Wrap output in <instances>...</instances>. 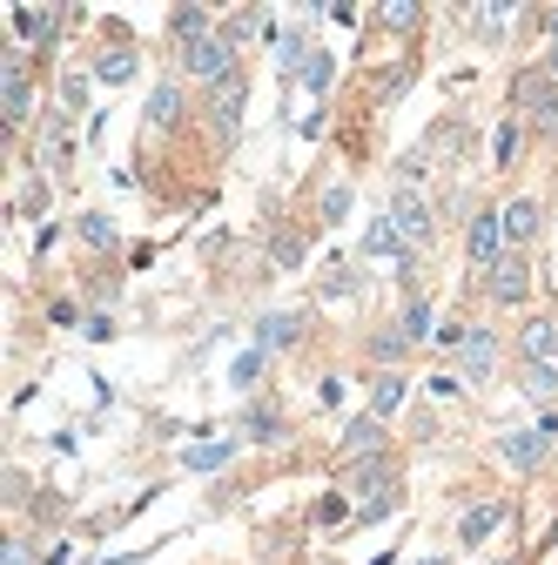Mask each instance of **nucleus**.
<instances>
[{
  "mask_svg": "<svg viewBox=\"0 0 558 565\" xmlns=\"http://www.w3.org/2000/svg\"><path fill=\"white\" fill-rule=\"evenodd\" d=\"M303 330H310V317H297V310H262L256 317V350H290V343H303Z\"/></svg>",
  "mask_w": 558,
  "mask_h": 565,
  "instance_id": "11",
  "label": "nucleus"
},
{
  "mask_svg": "<svg viewBox=\"0 0 558 565\" xmlns=\"http://www.w3.org/2000/svg\"><path fill=\"white\" fill-rule=\"evenodd\" d=\"M410 565H444V558H410Z\"/></svg>",
  "mask_w": 558,
  "mask_h": 565,
  "instance_id": "46",
  "label": "nucleus"
},
{
  "mask_svg": "<svg viewBox=\"0 0 558 565\" xmlns=\"http://www.w3.org/2000/svg\"><path fill=\"white\" fill-rule=\"evenodd\" d=\"M464 256H471V269L484 276L498 256H512V243H505V209H492L484 202L477 216H471V230H464Z\"/></svg>",
  "mask_w": 558,
  "mask_h": 565,
  "instance_id": "3",
  "label": "nucleus"
},
{
  "mask_svg": "<svg viewBox=\"0 0 558 565\" xmlns=\"http://www.w3.org/2000/svg\"><path fill=\"white\" fill-rule=\"evenodd\" d=\"M88 82L95 75H61V115H82L88 108Z\"/></svg>",
  "mask_w": 558,
  "mask_h": 565,
  "instance_id": "39",
  "label": "nucleus"
},
{
  "mask_svg": "<svg viewBox=\"0 0 558 565\" xmlns=\"http://www.w3.org/2000/svg\"><path fill=\"white\" fill-rule=\"evenodd\" d=\"M404 391H410V384H404L397 371H384V377L371 384V417H384V424H390V417H397V404H404Z\"/></svg>",
  "mask_w": 558,
  "mask_h": 565,
  "instance_id": "26",
  "label": "nucleus"
},
{
  "mask_svg": "<svg viewBox=\"0 0 558 565\" xmlns=\"http://www.w3.org/2000/svg\"><path fill=\"white\" fill-rule=\"evenodd\" d=\"M269 256H276V269H297V263H303V236H290V230L269 236Z\"/></svg>",
  "mask_w": 558,
  "mask_h": 565,
  "instance_id": "40",
  "label": "nucleus"
},
{
  "mask_svg": "<svg viewBox=\"0 0 558 565\" xmlns=\"http://www.w3.org/2000/svg\"><path fill=\"white\" fill-rule=\"evenodd\" d=\"M54 8H14V41H54Z\"/></svg>",
  "mask_w": 558,
  "mask_h": 565,
  "instance_id": "25",
  "label": "nucleus"
},
{
  "mask_svg": "<svg viewBox=\"0 0 558 565\" xmlns=\"http://www.w3.org/2000/svg\"><path fill=\"white\" fill-rule=\"evenodd\" d=\"M269 21H276L269 8H243V14H229V21H223V41H229V47H249L256 34H269Z\"/></svg>",
  "mask_w": 558,
  "mask_h": 565,
  "instance_id": "23",
  "label": "nucleus"
},
{
  "mask_svg": "<svg viewBox=\"0 0 558 565\" xmlns=\"http://www.w3.org/2000/svg\"><path fill=\"white\" fill-rule=\"evenodd\" d=\"M512 108L525 115V128L538 141H558V82L545 75V67H525V75L512 82Z\"/></svg>",
  "mask_w": 558,
  "mask_h": 565,
  "instance_id": "1",
  "label": "nucleus"
},
{
  "mask_svg": "<svg viewBox=\"0 0 558 565\" xmlns=\"http://www.w3.org/2000/svg\"><path fill=\"white\" fill-rule=\"evenodd\" d=\"M75 236H82V243H88V249H115V243H121V236H115V223H108V216H101V209H88V216H82V223H75Z\"/></svg>",
  "mask_w": 558,
  "mask_h": 565,
  "instance_id": "33",
  "label": "nucleus"
},
{
  "mask_svg": "<svg viewBox=\"0 0 558 565\" xmlns=\"http://www.w3.org/2000/svg\"><path fill=\"white\" fill-rule=\"evenodd\" d=\"M505 519H512V505H505V499H477V505H464V519H458V545H471V552H477L484 539L505 525Z\"/></svg>",
  "mask_w": 558,
  "mask_h": 565,
  "instance_id": "13",
  "label": "nucleus"
},
{
  "mask_svg": "<svg viewBox=\"0 0 558 565\" xmlns=\"http://www.w3.org/2000/svg\"><path fill=\"white\" fill-rule=\"evenodd\" d=\"M182 115H189L182 82H155V88H149V108H142V128H149V135H175Z\"/></svg>",
  "mask_w": 558,
  "mask_h": 565,
  "instance_id": "10",
  "label": "nucleus"
},
{
  "mask_svg": "<svg viewBox=\"0 0 558 565\" xmlns=\"http://www.w3.org/2000/svg\"><path fill=\"white\" fill-rule=\"evenodd\" d=\"M364 256H371V263H404V256H417V249L397 236L390 209H377V216H371V230H364Z\"/></svg>",
  "mask_w": 558,
  "mask_h": 565,
  "instance_id": "15",
  "label": "nucleus"
},
{
  "mask_svg": "<svg viewBox=\"0 0 558 565\" xmlns=\"http://www.w3.org/2000/svg\"><path fill=\"white\" fill-rule=\"evenodd\" d=\"M484 297L492 303H505V310H518V303H532V263L512 249V256H498L492 269H484Z\"/></svg>",
  "mask_w": 558,
  "mask_h": 565,
  "instance_id": "5",
  "label": "nucleus"
},
{
  "mask_svg": "<svg viewBox=\"0 0 558 565\" xmlns=\"http://www.w3.org/2000/svg\"><path fill=\"white\" fill-rule=\"evenodd\" d=\"M262 371H269V350H256V343H249V350H243V358L229 364V384H236V391H249V384H256Z\"/></svg>",
  "mask_w": 558,
  "mask_h": 565,
  "instance_id": "35",
  "label": "nucleus"
},
{
  "mask_svg": "<svg viewBox=\"0 0 558 565\" xmlns=\"http://www.w3.org/2000/svg\"><path fill=\"white\" fill-rule=\"evenodd\" d=\"M551 545H558V519L545 525V539H538V552H551Z\"/></svg>",
  "mask_w": 558,
  "mask_h": 565,
  "instance_id": "45",
  "label": "nucleus"
},
{
  "mask_svg": "<svg viewBox=\"0 0 558 565\" xmlns=\"http://www.w3.org/2000/svg\"><path fill=\"white\" fill-rule=\"evenodd\" d=\"M243 102H249V82H243V75L223 82V88H208V121H216L223 141H236V128H243Z\"/></svg>",
  "mask_w": 558,
  "mask_h": 565,
  "instance_id": "14",
  "label": "nucleus"
},
{
  "mask_svg": "<svg viewBox=\"0 0 558 565\" xmlns=\"http://www.w3.org/2000/svg\"><path fill=\"white\" fill-rule=\"evenodd\" d=\"M390 223H397V236H404L410 249H431V236H438V216H431L425 189H397V195H390Z\"/></svg>",
  "mask_w": 558,
  "mask_h": 565,
  "instance_id": "4",
  "label": "nucleus"
},
{
  "mask_svg": "<svg viewBox=\"0 0 558 565\" xmlns=\"http://www.w3.org/2000/svg\"><path fill=\"white\" fill-rule=\"evenodd\" d=\"M498 565H525V558H498Z\"/></svg>",
  "mask_w": 558,
  "mask_h": 565,
  "instance_id": "47",
  "label": "nucleus"
},
{
  "mask_svg": "<svg viewBox=\"0 0 558 565\" xmlns=\"http://www.w3.org/2000/svg\"><path fill=\"white\" fill-rule=\"evenodd\" d=\"M0 565H34V552H28V539H8V552H0Z\"/></svg>",
  "mask_w": 558,
  "mask_h": 565,
  "instance_id": "42",
  "label": "nucleus"
},
{
  "mask_svg": "<svg viewBox=\"0 0 558 565\" xmlns=\"http://www.w3.org/2000/svg\"><path fill=\"white\" fill-rule=\"evenodd\" d=\"M538 28H545V41H558V0H551V8H538Z\"/></svg>",
  "mask_w": 558,
  "mask_h": 565,
  "instance_id": "43",
  "label": "nucleus"
},
{
  "mask_svg": "<svg viewBox=\"0 0 558 565\" xmlns=\"http://www.w3.org/2000/svg\"><path fill=\"white\" fill-rule=\"evenodd\" d=\"M431 323H438V317H431V297H410V303H404V317H397V330H404L410 343H425V337H431Z\"/></svg>",
  "mask_w": 558,
  "mask_h": 565,
  "instance_id": "31",
  "label": "nucleus"
},
{
  "mask_svg": "<svg viewBox=\"0 0 558 565\" xmlns=\"http://www.w3.org/2000/svg\"><path fill=\"white\" fill-rule=\"evenodd\" d=\"M351 484L364 491V499H371V491H397V465H390V451L357 458V465H351Z\"/></svg>",
  "mask_w": 558,
  "mask_h": 565,
  "instance_id": "20",
  "label": "nucleus"
},
{
  "mask_svg": "<svg viewBox=\"0 0 558 565\" xmlns=\"http://www.w3.org/2000/svg\"><path fill=\"white\" fill-rule=\"evenodd\" d=\"M525 135H532L525 121H498V135H492V162H498V169H512V162L525 156Z\"/></svg>",
  "mask_w": 558,
  "mask_h": 565,
  "instance_id": "27",
  "label": "nucleus"
},
{
  "mask_svg": "<svg viewBox=\"0 0 558 565\" xmlns=\"http://www.w3.org/2000/svg\"><path fill=\"white\" fill-rule=\"evenodd\" d=\"M498 458H505L518 478H538L545 458H551V438L538 431V424H532V431H505V438H498Z\"/></svg>",
  "mask_w": 558,
  "mask_h": 565,
  "instance_id": "7",
  "label": "nucleus"
},
{
  "mask_svg": "<svg viewBox=\"0 0 558 565\" xmlns=\"http://www.w3.org/2000/svg\"><path fill=\"white\" fill-rule=\"evenodd\" d=\"M135 75H142V54H135V47H101V54H95V82L121 88V82H135Z\"/></svg>",
  "mask_w": 558,
  "mask_h": 565,
  "instance_id": "19",
  "label": "nucleus"
},
{
  "mask_svg": "<svg viewBox=\"0 0 558 565\" xmlns=\"http://www.w3.org/2000/svg\"><path fill=\"white\" fill-rule=\"evenodd\" d=\"M538 230H545V202H538V195H512V202H505V243L525 256V249L538 243Z\"/></svg>",
  "mask_w": 558,
  "mask_h": 565,
  "instance_id": "9",
  "label": "nucleus"
},
{
  "mask_svg": "<svg viewBox=\"0 0 558 565\" xmlns=\"http://www.w3.org/2000/svg\"><path fill=\"white\" fill-rule=\"evenodd\" d=\"M357 512L351 505H343V491H323V499L310 505V525H323V532H343V525H351Z\"/></svg>",
  "mask_w": 558,
  "mask_h": 565,
  "instance_id": "29",
  "label": "nucleus"
},
{
  "mask_svg": "<svg viewBox=\"0 0 558 565\" xmlns=\"http://www.w3.org/2000/svg\"><path fill=\"white\" fill-rule=\"evenodd\" d=\"M357 290H364V276H357L351 263H330V269H323V290H316V297H323V303H336V297H357Z\"/></svg>",
  "mask_w": 558,
  "mask_h": 565,
  "instance_id": "30",
  "label": "nucleus"
},
{
  "mask_svg": "<svg viewBox=\"0 0 558 565\" xmlns=\"http://www.w3.org/2000/svg\"><path fill=\"white\" fill-rule=\"evenodd\" d=\"M0 108H8V128H28L34 115V75L8 54V67H0Z\"/></svg>",
  "mask_w": 558,
  "mask_h": 565,
  "instance_id": "8",
  "label": "nucleus"
},
{
  "mask_svg": "<svg viewBox=\"0 0 558 565\" xmlns=\"http://www.w3.org/2000/svg\"><path fill=\"white\" fill-rule=\"evenodd\" d=\"M182 75H189V82H208V88L236 82V47L223 41V28L208 34V41H195V47H182Z\"/></svg>",
  "mask_w": 558,
  "mask_h": 565,
  "instance_id": "2",
  "label": "nucleus"
},
{
  "mask_svg": "<svg viewBox=\"0 0 558 565\" xmlns=\"http://www.w3.org/2000/svg\"><path fill=\"white\" fill-rule=\"evenodd\" d=\"M525 397H558V364H518Z\"/></svg>",
  "mask_w": 558,
  "mask_h": 565,
  "instance_id": "34",
  "label": "nucleus"
},
{
  "mask_svg": "<svg viewBox=\"0 0 558 565\" xmlns=\"http://www.w3.org/2000/svg\"><path fill=\"white\" fill-rule=\"evenodd\" d=\"M404 350H410V337H404V330H397V323H390V330H377V337H371V358H377V364H397V358H404Z\"/></svg>",
  "mask_w": 558,
  "mask_h": 565,
  "instance_id": "37",
  "label": "nucleus"
},
{
  "mask_svg": "<svg viewBox=\"0 0 558 565\" xmlns=\"http://www.w3.org/2000/svg\"><path fill=\"white\" fill-rule=\"evenodd\" d=\"M297 88H303V95H316V102H323V95H330V88H336V54H323V47H316V54H310V61H303V75H297Z\"/></svg>",
  "mask_w": 558,
  "mask_h": 565,
  "instance_id": "24",
  "label": "nucleus"
},
{
  "mask_svg": "<svg viewBox=\"0 0 558 565\" xmlns=\"http://www.w3.org/2000/svg\"><path fill=\"white\" fill-rule=\"evenodd\" d=\"M518 8H471V34L492 47V41H505V21H512Z\"/></svg>",
  "mask_w": 558,
  "mask_h": 565,
  "instance_id": "32",
  "label": "nucleus"
},
{
  "mask_svg": "<svg viewBox=\"0 0 558 565\" xmlns=\"http://www.w3.org/2000/svg\"><path fill=\"white\" fill-rule=\"evenodd\" d=\"M417 21H425L417 0H384V8H377V28H390V34H417Z\"/></svg>",
  "mask_w": 558,
  "mask_h": 565,
  "instance_id": "28",
  "label": "nucleus"
},
{
  "mask_svg": "<svg viewBox=\"0 0 558 565\" xmlns=\"http://www.w3.org/2000/svg\"><path fill=\"white\" fill-rule=\"evenodd\" d=\"M384 451V417H351V424H343V438H336V458L343 465H357V458H377Z\"/></svg>",
  "mask_w": 558,
  "mask_h": 565,
  "instance_id": "12",
  "label": "nucleus"
},
{
  "mask_svg": "<svg viewBox=\"0 0 558 565\" xmlns=\"http://www.w3.org/2000/svg\"><path fill=\"white\" fill-rule=\"evenodd\" d=\"M458 377L464 384H492L498 377V337L484 330V323H471L464 343H458Z\"/></svg>",
  "mask_w": 558,
  "mask_h": 565,
  "instance_id": "6",
  "label": "nucleus"
},
{
  "mask_svg": "<svg viewBox=\"0 0 558 565\" xmlns=\"http://www.w3.org/2000/svg\"><path fill=\"white\" fill-rule=\"evenodd\" d=\"M316 216H323V230H336L343 216H351V189L330 182V189H323V202H316Z\"/></svg>",
  "mask_w": 558,
  "mask_h": 565,
  "instance_id": "36",
  "label": "nucleus"
},
{
  "mask_svg": "<svg viewBox=\"0 0 558 565\" xmlns=\"http://www.w3.org/2000/svg\"><path fill=\"white\" fill-rule=\"evenodd\" d=\"M518 358H525V364H558V323H551V317H532V323L518 330Z\"/></svg>",
  "mask_w": 558,
  "mask_h": 565,
  "instance_id": "17",
  "label": "nucleus"
},
{
  "mask_svg": "<svg viewBox=\"0 0 558 565\" xmlns=\"http://www.w3.org/2000/svg\"><path fill=\"white\" fill-rule=\"evenodd\" d=\"M169 34H175L182 47H195V41L216 34V14H208V8H169Z\"/></svg>",
  "mask_w": 558,
  "mask_h": 565,
  "instance_id": "22",
  "label": "nucleus"
},
{
  "mask_svg": "<svg viewBox=\"0 0 558 565\" xmlns=\"http://www.w3.org/2000/svg\"><path fill=\"white\" fill-rule=\"evenodd\" d=\"M243 431H249L256 445H283L290 424H283V411H269V404H243Z\"/></svg>",
  "mask_w": 558,
  "mask_h": 565,
  "instance_id": "21",
  "label": "nucleus"
},
{
  "mask_svg": "<svg viewBox=\"0 0 558 565\" xmlns=\"http://www.w3.org/2000/svg\"><path fill=\"white\" fill-rule=\"evenodd\" d=\"M310 54H316V47H310V34H303V28H283V34H276V75L297 82Z\"/></svg>",
  "mask_w": 558,
  "mask_h": 565,
  "instance_id": "18",
  "label": "nucleus"
},
{
  "mask_svg": "<svg viewBox=\"0 0 558 565\" xmlns=\"http://www.w3.org/2000/svg\"><path fill=\"white\" fill-rule=\"evenodd\" d=\"M229 458H236V438H195V445L182 451V471L216 478V471H229Z\"/></svg>",
  "mask_w": 558,
  "mask_h": 565,
  "instance_id": "16",
  "label": "nucleus"
},
{
  "mask_svg": "<svg viewBox=\"0 0 558 565\" xmlns=\"http://www.w3.org/2000/svg\"><path fill=\"white\" fill-rule=\"evenodd\" d=\"M390 512H397V491H371V499L357 505V519H351V525H384Z\"/></svg>",
  "mask_w": 558,
  "mask_h": 565,
  "instance_id": "38",
  "label": "nucleus"
},
{
  "mask_svg": "<svg viewBox=\"0 0 558 565\" xmlns=\"http://www.w3.org/2000/svg\"><path fill=\"white\" fill-rule=\"evenodd\" d=\"M47 317H54L61 330H75V323H82V303H75V297H61V303H47Z\"/></svg>",
  "mask_w": 558,
  "mask_h": 565,
  "instance_id": "41",
  "label": "nucleus"
},
{
  "mask_svg": "<svg viewBox=\"0 0 558 565\" xmlns=\"http://www.w3.org/2000/svg\"><path fill=\"white\" fill-rule=\"evenodd\" d=\"M545 75L558 82V41H545Z\"/></svg>",
  "mask_w": 558,
  "mask_h": 565,
  "instance_id": "44",
  "label": "nucleus"
}]
</instances>
